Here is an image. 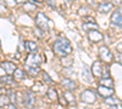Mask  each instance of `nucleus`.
Segmentation results:
<instances>
[{"label":"nucleus","mask_w":122,"mask_h":109,"mask_svg":"<svg viewBox=\"0 0 122 109\" xmlns=\"http://www.w3.org/2000/svg\"><path fill=\"white\" fill-rule=\"evenodd\" d=\"M54 52L57 56H62L66 57L67 55H70L72 52V46H71L70 41L66 38H59L54 43Z\"/></svg>","instance_id":"nucleus-1"},{"label":"nucleus","mask_w":122,"mask_h":109,"mask_svg":"<svg viewBox=\"0 0 122 109\" xmlns=\"http://www.w3.org/2000/svg\"><path fill=\"white\" fill-rule=\"evenodd\" d=\"M36 22H37V24H38V28L42 29L43 32H48L49 29H50V27H49V18H48V17L45 16V13H43V12L37 13V16H36Z\"/></svg>","instance_id":"nucleus-2"},{"label":"nucleus","mask_w":122,"mask_h":109,"mask_svg":"<svg viewBox=\"0 0 122 109\" xmlns=\"http://www.w3.org/2000/svg\"><path fill=\"white\" fill-rule=\"evenodd\" d=\"M99 56H100V59H103L105 63H111L114 61V55L109 50L107 46L99 47Z\"/></svg>","instance_id":"nucleus-3"},{"label":"nucleus","mask_w":122,"mask_h":109,"mask_svg":"<svg viewBox=\"0 0 122 109\" xmlns=\"http://www.w3.org/2000/svg\"><path fill=\"white\" fill-rule=\"evenodd\" d=\"M81 101L87 104H93L97 101V95L93 90H84L81 93Z\"/></svg>","instance_id":"nucleus-4"},{"label":"nucleus","mask_w":122,"mask_h":109,"mask_svg":"<svg viewBox=\"0 0 122 109\" xmlns=\"http://www.w3.org/2000/svg\"><path fill=\"white\" fill-rule=\"evenodd\" d=\"M42 56L39 53H29L26 61L27 67H39V64L42 63Z\"/></svg>","instance_id":"nucleus-5"},{"label":"nucleus","mask_w":122,"mask_h":109,"mask_svg":"<svg viewBox=\"0 0 122 109\" xmlns=\"http://www.w3.org/2000/svg\"><path fill=\"white\" fill-rule=\"evenodd\" d=\"M110 21H111V24L112 26L121 28V26H122V12H121V9H117V10H115V11L112 12Z\"/></svg>","instance_id":"nucleus-6"},{"label":"nucleus","mask_w":122,"mask_h":109,"mask_svg":"<svg viewBox=\"0 0 122 109\" xmlns=\"http://www.w3.org/2000/svg\"><path fill=\"white\" fill-rule=\"evenodd\" d=\"M103 64H101L100 61H95L93 63V65H92L90 68V73L92 75H93V78H101V74H103Z\"/></svg>","instance_id":"nucleus-7"},{"label":"nucleus","mask_w":122,"mask_h":109,"mask_svg":"<svg viewBox=\"0 0 122 109\" xmlns=\"http://www.w3.org/2000/svg\"><path fill=\"white\" fill-rule=\"evenodd\" d=\"M0 67H1L6 72L7 75H12L14 72L17 69L16 64H15L14 62H10V61H4V62H1V63H0Z\"/></svg>","instance_id":"nucleus-8"},{"label":"nucleus","mask_w":122,"mask_h":109,"mask_svg":"<svg viewBox=\"0 0 122 109\" xmlns=\"http://www.w3.org/2000/svg\"><path fill=\"white\" fill-rule=\"evenodd\" d=\"M23 102L27 105V108H33L34 103H36V96L32 91H26L25 92V98H23Z\"/></svg>","instance_id":"nucleus-9"},{"label":"nucleus","mask_w":122,"mask_h":109,"mask_svg":"<svg viewBox=\"0 0 122 109\" xmlns=\"http://www.w3.org/2000/svg\"><path fill=\"white\" fill-rule=\"evenodd\" d=\"M115 93V90L114 88H109V87H104V86H98V95L104 97V98H107L110 96H114Z\"/></svg>","instance_id":"nucleus-10"},{"label":"nucleus","mask_w":122,"mask_h":109,"mask_svg":"<svg viewBox=\"0 0 122 109\" xmlns=\"http://www.w3.org/2000/svg\"><path fill=\"white\" fill-rule=\"evenodd\" d=\"M88 38L92 43H99L104 39V35L99 31H90V32H88Z\"/></svg>","instance_id":"nucleus-11"},{"label":"nucleus","mask_w":122,"mask_h":109,"mask_svg":"<svg viewBox=\"0 0 122 109\" xmlns=\"http://www.w3.org/2000/svg\"><path fill=\"white\" fill-rule=\"evenodd\" d=\"M61 85H62L65 88H67L68 91H73V90L77 88V83L73 81L72 79H68V78L64 79V80L61 81Z\"/></svg>","instance_id":"nucleus-12"},{"label":"nucleus","mask_w":122,"mask_h":109,"mask_svg":"<svg viewBox=\"0 0 122 109\" xmlns=\"http://www.w3.org/2000/svg\"><path fill=\"white\" fill-rule=\"evenodd\" d=\"M112 9H114V4H112V3H103V4H100L99 7H98L99 12L103 13V15L109 13Z\"/></svg>","instance_id":"nucleus-13"},{"label":"nucleus","mask_w":122,"mask_h":109,"mask_svg":"<svg viewBox=\"0 0 122 109\" xmlns=\"http://www.w3.org/2000/svg\"><path fill=\"white\" fill-rule=\"evenodd\" d=\"M82 78L84 79V81H86V83H88V84H92V83H93V75H92L90 69H89L87 65H84V67H83Z\"/></svg>","instance_id":"nucleus-14"},{"label":"nucleus","mask_w":122,"mask_h":109,"mask_svg":"<svg viewBox=\"0 0 122 109\" xmlns=\"http://www.w3.org/2000/svg\"><path fill=\"white\" fill-rule=\"evenodd\" d=\"M25 47H26V50L29 51L30 53H37L38 51V45L34 43V41H26L25 43Z\"/></svg>","instance_id":"nucleus-15"},{"label":"nucleus","mask_w":122,"mask_h":109,"mask_svg":"<svg viewBox=\"0 0 122 109\" xmlns=\"http://www.w3.org/2000/svg\"><path fill=\"white\" fill-rule=\"evenodd\" d=\"M26 78V73L22 70V69H16V70L14 72V80L16 81H20V80H23V79Z\"/></svg>","instance_id":"nucleus-16"},{"label":"nucleus","mask_w":122,"mask_h":109,"mask_svg":"<svg viewBox=\"0 0 122 109\" xmlns=\"http://www.w3.org/2000/svg\"><path fill=\"white\" fill-rule=\"evenodd\" d=\"M100 86L109 87V88H114V80L111 78L107 79H100Z\"/></svg>","instance_id":"nucleus-17"},{"label":"nucleus","mask_w":122,"mask_h":109,"mask_svg":"<svg viewBox=\"0 0 122 109\" xmlns=\"http://www.w3.org/2000/svg\"><path fill=\"white\" fill-rule=\"evenodd\" d=\"M105 102L110 105H117V104H121V100L117 97H114V96H110L107 98H105Z\"/></svg>","instance_id":"nucleus-18"},{"label":"nucleus","mask_w":122,"mask_h":109,"mask_svg":"<svg viewBox=\"0 0 122 109\" xmlns=\"http://www.w3.org/2000/svg\"><path fill=\"white\" fill-rule=\"evenodd\" d=\"M0 83L1 84H5V85H15V81L11 75H5V76H1L0 78Z\"/></svg>","instance_id":"nucleus-19"},{"label":"nucleus","mask_w":122,"mask_h":109,"mask_svg":"<svg viewBox=\"0 0 122 109\" xmlns=\"http://www.w3.org/2000/svg\"><path fill=\"white\" fill-rule=\"evenodd\" d=\"M27 67V65H26ZM27 72H28V74L30 75V76H37L40 72V68L39 67H27Z\"/></svg>","instance_id":"nucleus-20"},{"label":"nucleus","mask_w":122,"mask_h":109,"mask_svg":"<svg viewBox=\"0 0 122 109\" xmlns=\"http://www.w3.org/2000/svg\"><path fill=\"white\" fill-rule=\"evenodd\" d=\"M64 98L67 103H71V104H75V96L71 91H66L64 93Z\"/></svg>","instance_id":"nucleus-21"},{"label":"nucleus","mask_w":122,"mask_h":109,"mask_svg":"<svg viewBox=\"0 0 122 109\" xmlns=\"http://www.w3.org/2000/svg\"><path fill=\"white\" fill-rule=\"evenodd\" d=\"M46 97L49 98L50 101H56L57 100V92H56V90H54V88H49V90L46 91Z\"/></svg>","instance_id":"nucleus-22"},{"label":"nucleus","mask_w":122,"mask_h":109,"mask_svg":"<svg viewBox=\"0 0 122 109\" xmlns=\"http://www.w3.org/2000/svg\"><path fill=\"white\" fill-rule=\"evenodd\" d=\"M83 29L84 31H99V26L97 23H84L83 24Z\"/></svg>","instance_id":"nucleus-23"},{"label":"nucleus","mask_w":122,"mask_h":109,"mask_svg":"<svg viewBox=\"0 0 122 109\" xmlns=\"http://www.w3.org/2000/svg\"><path fill=\"white\" fill-rule=\"evenodd\" d=\"M23 9H25L26 12H32V11H34V10L37 9V6L29 1V3H25L23 4Z\"/></svg>","instance_id":"nucleus-24"},{"label":"nucleus","mask_w":122,"mask_h":109,"mask_svg":"<svg viewBox=\"0 0 122 109\" xmlns=\"http://www.w3.org/2000/svg\"><path fill=\"white\" fill-rule=\"evenodd\" d=\"M9 100L11 102V104H16L17 100H16V92L14 90H10L9 91Z\"/></svg>","instance_id":"nucleus-25"},{"label":"nucleus","mask_w":122,"mask_h":109,"mask_svg":"<svg viewBox=\"0 0 122 109\" xmlns=\"http://www.w3.org/2000/svg\"><path fill=\"white\" fill-rule=\"evenodd\" d=\"M10 103V100H9V97L5 96V95H0V107H3V105H7Z\"/></svg>","instance_id":"nucleus-26"},{"label":"nucleus","mask_w":122,"mask_h":109,"mask_svg":"<svg viewBox=\"0 0 122 109\" xmlns=\"http://www.w3.org/2000/svg\"><path fill=\"white\" fill-rule=\"evenodd\" d=\"M73 63V59L72 58H67V57H64L62 59H61V64L65 65V67H68V65H72Z\"/></svg>","instance_id":"nucleus-27"},{"label":"nucleus","mask_w":122,"mask_h":109,"mask_svg":"<svg viewBox=\"0 0 122 109\" xmlns=\"http://www.w3.org/2000/svg\"><path fill=\"white\" fill-rule=\"evenodd\" d=\"M42 74H43V80H44L45 83H49V84H54V81L51 80V78H50V76L48 75V73H46V72H42Z\"/></svg>","instance_id":"nucleus-28"},{"label":"nucleus","mask_w":122,"mask_h":109,"mask_svg":"<svg viewBox=\"0 0 122 109\" xmlns=\"http://www.w3.org/2000/svg\"><path fill=\"white\" fill-rule=\"evenodd\" d=\"M88 11H89V9H88L87 6H82V7H79V15H82V16L88 15Z\"/></svg>","instance_id":"nucleus-29"},{"label":"nucleus","mask_w":122,"mask_h":109,"mask_svg":"<svg viewBox=\"0 0 122 109\" xmlns=\"http://www.w3.org/2000/svg\"><path fill=\"white\" fill-rule=\"evenodd\" d=\"M34 34H36V36H38V38H44L43 31H42V29H39V28H36V29H34Z\"/></svg>","instance_id":"nucleus-30"},{"label":"nucleus","mask_w":122,"mask_h":109,"mask_svg":"<svg viewBox=\"0 0 122 109\" xmlns=\"http://www.w3.org/2000/svg\"><path fill=\"white\" fill-rule=\"evenodd\" d=\"M6 5L3 3V1H0V13H5L6 12Z\"/></svg>","instance_id":"nucleus-31"},{"label":"nucleus","mask_w":122,"mask_h":109,"mask_svg":"<svg viewBox=\"0 0 122 109\" xmlns=\"http://www.w3.org/2000/svg\"><path fill=\"white\" fill-rule=\"evenodd\" d=\"M86 23H97L95 22V19H94V17H86Z\"/></svg>","instance_id":"nucleus-32"},{"label":"nucleus","mask_w":122,"mask_h":109,"mask_svg":"<svg viewBox=\"0 0 122 109\" xmlns=\"http://www.w3.org/2000/svg\"><path fill=\"white\" fill-rule=\"evenodd\" d=\"M48 5L51 6L53 9H56V3L54 1V0H49V1H48Z\"/></svg>","instance_id":"nucleus-33"},{"label":"nucleus","mask_w":122,"mask_h":109,"mask_svg":"<svg viewBox=\"0 0 122 109\" xmlns=\"http://www.w3.org/2000/svg\"><path fill=\"white\" fill-rule=\"evenodd\" d=\"M7 108H9V109H18V108H17L15 104H11V103H10V104L7 105Z\"/></svg>","instance_id":"nucleus-34"},{"label":"nucleus","mask_w":122,"mask_h":109,"mask_svg":"<svg viewBox=\"0 0 122 109\" xmlns=\"http://www.w3.org/2000/svg\"><path fill=\"white\" fill-rule=\"evenodd\" d=\"M116 48H117V51H118V53L121 55V51H122V50H121V48H122V44H121V43H118V46H117Z\"/></svg>","instance_id":"nucleus-35"},{"label":"nucleus","mask_w":122,"mask_h":109,"mask_svg":"<svg viewBox=\"0 0 122 109\" xmlns=\"http://www.w3.org/2000/svg\"><path fill=\"white\" fill-rule=\"evenodd\" d=\"M109 109H121L120 107H117V105H110V108Z\"/></svg>","instance_id":"nucleus-36"},{"label":"nucleus","mask_w":122,"mask_h":109,"mask_svg":"<svg viewBox=\"0 0 122 109\" xmlns=\"http://www.w3.org/2000/svg\"><path fill=\"white\" fill-rule=\"evenodd\" d=\"M4 93H5V88L0 87V95H4Z\"/></svg>","instance_id":"nucleus-37"},{"label":"nucleus","mask_w":122,"mask_h":109,"mask_svg":"<svg viewBox=\"0 0 122 109\" xmlns=\"http://www.w3.org/2000/svg\"><path fill=\"white\" fill-rule=\"evenodd\" d=\"M30 109H39V108H36V107H33V108H30Z\"/></svg>","instance_id":"nucleus-38"},{"label":"nucleus","mask_w":122,"mask_h":109,"mask_svg":"<svg viewBox=\"0 0 122 109\" xmlns=\"http://www.w3.org/2000/svg\"><path fill=\"white\" fill-rule=\"evenodd\" d=\"M0 47H1V43H0Z\"/></svg>","instance_id":"nucleus-39"}]
</instances>
